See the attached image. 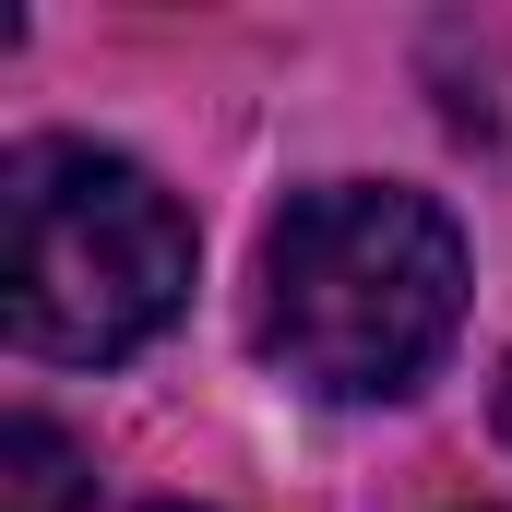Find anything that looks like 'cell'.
<instances>
[{
  "instance_id": "obj_1",
  "label": "cell",
  "mask_w": 512,
  "mask_h": 512,
  "mask_svg": "<svg viewBox=\"0 0 512 512\" xmlns=\"http://www.w3.org/2000/svg\"><path fill=\"white\" fill-rule=\"evenodd\" d=\"M465 322V239L405 179H322L262 227L251 346L322 405H393Z\"/></svg>"
},
{
  "instance_id": "obj_2",
  "label": "cell",
  "mask_w": 512,
  "mask_h": 512,
  "mask_svg": "<svg viewBox=\"0 0 512 512\" xmlns=\"http://www.w3.org/2000/svg\"><path fill=\"white\" fill-rule=\"evenodd\" d=\"M191 298V215L155 167L36 131L0 155V322L24 358L108 370L155 346Z\"/></svg>"
},
{
  "instance_id": "obj_3",
  "label": "cell",
  "mask_w": 512,
  "mask_h": 512,
  "mask_svg": "<svg viewBox=\"0 0 512 512\" xmlns=\"http://www.w3.org/2000/svg\"><path fill=\"white\" fill-rule=\"evenodd\" d=\"M0 512H96L84 453H72L48 417H12V429H0Z\"/></svg>"
},
{
  "instance_id": "obj_4",
  "label": "cell",
  "mask_w": 512,
  "mask_h": 512,
  "mask_svg": "<svg viewBox=\"0 0 512 512\" xmlns=\"http://www.w3.org/2000/svg\"><path fill=\"white\" fill-rule=\"evenodd\" d=\"M501 441H512V370H501Z\"/></svg>"
},
{
  "instance_id": "obj_5",
  "label": "cell",
  "mask_w": 512,
  "mask_h": 512,
  "mask_svg": "<svg viewBox=\"0 0 512 512\" xmlns=\"http://www.w3.org/2000/svg\"><path fill=\"white\" fill-rule=\"evenodd\" d=\"M167 512H179V501H167Z\"/></svg>"
}]
</instances>
